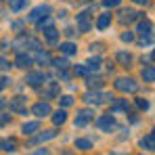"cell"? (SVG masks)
I'll return each instance as SVG.
<instances>
[{
	"mask_svg": "<svg viewBox=\"0 0 155 155\" xmlns=\"http://www.w3.org/2000/svg\"><path fill=\"white\" fill-rule=\"evenodd\" d=\"M90 120H92V111H90V109H82V111H78L76 126H78V128H84Z\"/></svg>",
	"mask_w": 155,
	"mask_h": 155,
	"instance_id": "cell-6",
	"label": "cell"
},
{
	"mask_svg": "<svg viewBox=\"0 0 155 155\" xmlns=\"http://www.w3.org/2000/svg\"><path fill=\"white\" fill-rule=\"evenodd\" d=\"M111 109H113V111H128L130 105H128V101H124V99H113V101H111Z\"/></svg>",
	"mask_w": 155,
	"mask_h": 155,
	"instance_id": "cell-13",
	"label": "cell"
},
{
	"mask_svg": "<svg viewBox=\"0 0 155 155\" xmlns=\"http://www.w3.org/2000/svg\"><path fill=\"white\" fill-rule=\"evenodd\" d=\"M115 61H117V63H122V65H130L132 57H130L128 52H117V54H115Z\"/></svg>",
	"mask_w": 155,
	"mask_h": 155,
	"instance_id": "cell-25",
	"label": "cell"
},
{
	"mask_svg": "<svg viewBox=\"0 0 155 155\" xmlns=\"http://www.w3.org/2000/svg\"><path fill=\"white\" fill-rule=\"evenodd\" d=\"M25 2L27 0H8V6H11V11L17 13V11H21V8L25 6Z\"/></svg>",
	"mask_w": 155,
	"mask_h": 155,
	"instance_id": "cell-26",
	"label": "cell"
},
{
	"mask_svg": "<svg viewBox=\"0 0 155 155\" xmlns=\"http://www.w3.org/2000/svg\"><path fill=\"white\" fill-rule=\"evenodd\" d=\"M11 122V115H4V113H0V126H6Z\"/></svg>",
	"mask_w": 155,
	"mask_h": 155,
	"instance_id": "cell-36",
	"label": "cell"
},
{
	"mask_svg": "<svg viewBox=\"0 0 155 155\" xmlns=\"http://www.w3.org/2000/svg\"><path fill=\"white\" fill-rule=\"evenodd\" d=\"M88 86H90V88H94V86H97V88H101V86H103V80H99V78H97V80H90V82H88Z\"/></svg>",
	"mask_w": 155,
	"mask_h": 155,
	"instance_id": "cell-35",
	"label": "cell"
},
{
	"mask_svg": "<svg viewBox=\"0 0 155 155\" xmlns=\"http://www.w3.org/2000/svg\"><path fill=\"white\" fill-rule=\"evenodd\" d=\"M76 149H80V151H88V149H92V143H90L88 138H78L76 140Z\"/></svg>",
	"mask_w": 155,
	"mask_h": 155,
	"instance_id": "cell-21",
	"label": "cell"
},
{
	"mask_svg": "<svg viewBox=\"0 0 155 155\" xmlns=\"http://www.w3.org/2000/svg\"><path fill=\"white\" fill-rule=\"evenodd\" d=\"M122 40H124V42H132V40H134V36H132L130 31H126V34H122Z\"/></svg>",
	"mask_w": 155,
	"mask_h": 155,
	"instance_id": "cell-37",
	"label": "cell"
},
{
	"mask_svg": "<svg viewBox=\"0 0 155 155\" xmlns=\"http://www.w3.org/2000/svg\"><path fill=\"white\" fill-rule=\"evenodd\" d=\"M52 65H54L57 69H61V71H63L69 63H67V59H52Z\"/></svg>",
	"mask_w": 155,
	"mask_h": 155,
	"instance_id": "cell-28",
	"label": "cell"
},
{
	"mask_svg": "<svg viewBox=\"0 0 155 155\" xmlns=\"http://www.w3.org/2000/svg\"><path fill=\"white\" fill-rule=\"evenodd\" d=\"M29 155H48V151L46 149H38V151H34V153H29Z\"/></svg>",
	"mask_w": 155,
	"mask_h": 155,
	"instance_id": "cell-40",
	"label": "cell"
},
{
	"mask_svg": "<svg viewBox=\"0 0 155 155\" xmlns=\"http://www.w3.org/2000/svg\"><path fill=\"white\" fill-rule=\"evenodd\" d=\"M48 25H52V19H51V17H44V19H40V21H38V29H40V31H42V29H46Z\"/></svg>",
	"mask_w": 155,
	"mask_h": 155,
	"instance_id": "cell-30",
	"label": "cell"
},
{
	"mask_svg": "<svg viewBox=\"0 0 155 155\" xmlns=\"http://www.w3.org/2000/svg\"><path fill=\"white\" fill-rule=\"evenodd\" d=\"M36 61H38V63H42V65H48V63H52L51 54H48L46 51H38V54H36Z\"/></svg>",
	"mask_w": 155,
	"mask_h": 155,
	"instance_id": "cell-19",
	"label": "cell"
},
{
	"mask_svg": "<svg viewBox=\"0 0 155 155\" xmlns=\"http://www.w3.org/2000/svg\"><path fill=\"white\" fill-rule=\"evenodd\" d=\"M88 2H90V0H88Z\"/></svg>",
	"mask_w": 155,
	"mask_h": 155,
	"instance_id": "cell-45",
	"label": "cell"
},
{
	"mask_svg": "<svg viewBox=\"0 0 155 155\" xmlns=\"http://www.w3.org/2000/svg\"><path fill=\"white\" fill-rule=\"evenodd\" d=\"M143 80L145 82H155V67H151V65L145 67L143 69Z\"/></svg>",
	"mask_w": 155,
	"mask_h": 155,
	"instance_id": "cell-22",
	"label": "cell"
},
{
	"mask_svg": "<svg viewBox=\"0 0 155 155\" xmlns=\"http://www.w3.org/2000/svg\"><path fill=\"white\" fill-rule=\"evenodd\" d=\"M59 101H61V107H69V105L74 103V97H69V94H65V97H61Z\"/></svg>",
	"mask_w": 155,
	"mask_h": 155,
	"instance_id": "cell-32",
	"label": "cell"
},
{
	"mask_svg": "<svg viewBox=\"0 0 155 155\" xmlns=\"http://www.w3.org/2000/svg\"><path fill=\"white\" fill-rule=\"evenodd\" d=\"M44 31V38H46V42H57V38H59V31L54 29L52 25H48L46 29H42Z\"/></svg>",
	"mask_w": 155,
	"mask_h": 155,
	"instance_id": "cell-14",
	"label": "cell"
},
{
	"mask_svg": "<svg viewBox=\"0 0 155 155\" xmlns=\"http://www.w3.org/2000/svg\"><path fill=\"white\" fill-rule=\"evenodd\" d=\"M59 51L63 52V54H67V57H71V54H76V52H78V46L74 44V42H61Z\"/></svg>",
	"mask_w": 155,
	"mask_h": 155,
	"instance_id": "cell-11",
	"label": "cell"
},
{
	"mask_svg": "<svg viewBox=\"0 0 155 155\" xmlns=\"http://www.w3.org/2000/svg\"><path fill=\"white\" fill-rule=\"evenodd\" d=\"M65 122H67V113H65L63 109H59V111L52 115V124H54V126H61V124H65Z\"/></svg>",
	"mask_w": 155,
	"mask_h": 155,
	"instance_id": "cell-16",
	"label": "cell"
},
{
	"mask_svg": "<svg viewBox=\"0 0 155 155\" xmlns=\"http://www.w3.org/2000/svg\"><path fill=\"white\" fill-rule=\"evenodd\" d=\"M15 65H17V67H21V69H25V67L31 65V59H29L27 54H23V52H19V54L15 57Z\"/></svg>",
	"mask_w": 155,
	"mask_h": 155,
	"instance_id": "cell-12",
	"label": "cell"
},
{
	"mask_svg": "<svg viewBox=\"0 0 155 155\" xmlns=\"http://www.w3.org/2000/svg\"><path fill=\"white\" fill-rule=\"evenodd\" d=\"M63 155H71V151H65V153H63Z\"/></svg>",
	"mask_w": 155,
	"mask_h": 155,
	"instance_id": "cell-43",
	"label": "cell"
},
{
	"mask_svg": "<svg viewBox=\"0 0 155 155\" xmlns=\"http://www.w3.org/2000/svg\"><path fill=\"white\" fill-rule=\"evenodd\" d=\"M109 23H111V15H109V13H103V15L99 17V21H97V27H99V29H107Z\"/></svg>",
	"mask_w": 155,
	"mask_h": 155,
	"instance_id": "cell-18",
	"label": "cell"
},
{
	"mask_svg": "<svg viewBox=\"0 0 155 155\" xmlns=\"http://www.w3.org/2000/svg\"><path fill=\"white\" fill-rule=\"evenodd\" d=\"M57 136V132L54 130H44L42 134H38L36 138H34V143H44V140H51V138H54Z\"/></svg>",
	"mask_w": 155,
	"mask_h": 155,
	"instance_id": "cell-15",
	"label": "cell"
},
{
	"mask_svg": "<svg viewBox=\"0 0 155 155\" xmlns=\"http://www.w3.org/2000/svg\"><path fill=\"white\" fill-rule=\"evenodd\" d=\"M8 82H11V80H8V78H2V80H0V90H2V88H4V86H8Z\"/></svg>",
	"mask_w": 155,
	"mask_h": 155,
	"instance_id": "cell-39",
	"label": "cell"
},
{
	"mask_svg": "<svg viewBox=\"0 0 155 155\" xmlns=\"http://www.w3.org/2000/svg\"><path fill=\"white\" fill-rule=\"evenodd\" d=\"M151 59H153V61H155V51H153V54H151Z\"/></svg>",
	"mask_w": 155,
	"mask_h": 155,
	"instance_id": "cell-44",
	"label": "cell"
},
{
	"mask_svg": "<svg viewBox=\"0 0 155 155\" xmlns=\"http://www.w3.org/2000/svg\"><path fill=\"white\" fill-rule=\"evenodd\" d=\"M25 97H15V99H11V111H15V113H25Z\"/></svg>",
	"mask_w": 155,
	"mask_h": 155,
	"instance_id": "cell-8",
	"label": "cell"
},
{
	"mask_svg": "<svg viewBox=\"0 0 155 155\" xmlns=\"http://www.w3.org/2000/svg\"><path fill=\"white\" fill-rule=\"evenodd\" d=\"M6 105H8V101H6V99H0V109H4Z\"/></svg>",
	"mask_w": 155,
	"mask_h": 155,
	"instance_id": "cell-41",
	"label": "cell"
},
{
	"mask_svg": "<svg viewBox=\"0 0 155 155\" xmlns=\"http://www.w3.org/2000/svg\"><path fill=\"white\" fill-rule=\"evenodd\" d=\"M140 147L143 149H149V151H155V130L151 134H147L145 138H140Z\"/></svg>",
	"mask_w": 155,
	"mask_h": 155,
	"instance_id": "cell-10",
	"label": "cell"
},
{
	"mask_svg": "<svg viewBox=\"0 0 155 155\" xmlns=\"http://www.w3.org/2000/svg\"><path fill=\"white\" fill-rule=\"evenodd\" d=\"M51 105L48 103H36L34 107H31V113L34 115H38V117H44V115H51Z\"/></svg>",
	"mask_w": 155,
	"mask_h": 155,
	"instance_id": "cell-7",
	"label": "cell"
},
{
	"mask_svg": "<svg viewBox=\"0 0 155 155\" xmlns=\"http://www.w3.org/2000/svg\"><path fill=\"white\" fill-rule=\"evenodd\" d=\"M90 13H80L78 15V27L82 29V31H88L90 29Z\"/></svg>",
	"mask_w": 155,
	"mask_h": 155,
	"instance_id": "cell-9",
	"label": "cell"
},
{
	"mask_svg": "<svg viewBox=\"0 0 155 155\" xmlns=\"http://www.w3.org/2000/svg\"><path fill=\"white\" fill-rule=\"evenodd\" d=\"M84 101L88 105H101L105 101H113L111 94H103V92H86L84 94Z\"/></svg>",
	"mask_w": 155,
	"mask_h": 155,
	"instance_id": "cell-3",
	"label": "cell"
},
{
	"mask_svg": "<svg viewBox=\"0 0 155 155\" xmlns=\"http://www.w3.org/2000/svg\"><path fill=\"white\" fill-rule=\"evenodd\" d=\"M25 82L29 86H40L42 82H46V74L44 71H31V74H27Z\"/></svg>",
	"mask_w": 155,
	"mask_h": 155,
	"instance_id": "cell-5",
	"label": "cell"
},
{
	"mask_svg": "<svg viewBox=\"0 0 155 155\" xmlns=\"http://www.w3.org/2000/svg\"><path fill=\"white\" fill-rule=\"evenodd\" d=\"M51 15V6L48 4H40V6H36V8H31V13L27 15V19L29 21H40V19H44V17H48Z\"/></svg>",
	"mask_w": 155,
	"mask_h": 155,
	"instance_id": "cell-2",
	"label": "cell"
},
{
	"mask_svg": "<svg viewBox=\"0 0 155 155\" xmlns=\"http://www.w3.org/2000/svg\"><path fill=\"white\" fill-rule=\"evenodd\" d=\"M57 94H59V84H57V82H52L51 86H48V90H46V97L52 99V97H57Z\"/></svg>",
	"mask_w": 155,
	"mask_h": 155,
	"instance_id": "cell-27",
	"label": "cell"
},
{
	"mask_svg": "<svg viewBox=\"0 0 155 155\" xmlns=\"http://www.w3.org/2000/svg\"><path fill=\"white\" fill-rule=\"evenodd\" d=\"M136 107L143 109V111H147V109H149V101H147V99H136Z\"/></svg>",
	"mask_w": 155,
	"mask_h": 155,
	"instance_id": "cell-33",
	"label": "cell"
},
{
	"mask_svg": "<svg viewBox=\"0 0 155 155\" xmlns=\"http://www.w3.org/2000/svg\"><path fill=\"white\" fill-rule=\"evenodd\" d=\"M99 65H101V59H90V61L86 63L88 71H97V69H99Z\"/></svg>",
	"mask_w": 155,
	"mask_h": 155,
	"instance_id": "cell-29",
	"label": "cell"
},
{
	"mask_svg": "<svg viewBox=\"0 0 155 155\" xmlns=\"http://www.w3.org/2000/svg\"><path fill=\"white\" fill-rule=\"evenodd\" d=\"M103 6L105 8H115V6H120V0H103Z\"/></svg>",
	"mask_w": 155,
	"mask_h": 155,
	"instance_id": "cell-34",
	"label": "cell"
},
{
	"mask_svg": "<svg viewBox=\"0 0 155 155\" xmlns=\"http://www.w3.org/2000/svg\"><path fill=\"white\" fill-rule=\"evenodd\" d=\"M120 15H122L120 19H122L124 23H126V21L130 23V21H134V19H140V15H138V13H134V11H122Z\"/></svg>",
	"mask_w": 155,
	"mask_h": 155,
	"instance_id": "cell-17",
	"label": "cell"
},
{
	"mask_svg": "<svg viewBox=\"0 0 155 155\" xmlns=\"http://www.w3.org/2000/svg\"><path fill=\"white\" fill-rule=\"evenodd\" d=\"M134 2H136V4H147L149 0H134Z\"/></svg>",
	"mask_w": 155,
	"mask_h": 155,
	"instance_id": "cell-42",
	"label": "cell"
},
{
	"mask_svg": "<svg viewBox=\"0 0 155 155\" xmlns=\"http://www.w3.org/2000/svg\"><path fill=\"white\" fill-rule=\"evenodd\" d=\"M38 128H40L38 122H27L23 124V134H34V132H38Z\"/></svg>",
	"mask_w": 155,
	"mask_h": 155,
	"instance_id": "cell-24",
	"label": "cell"
},
{
	"mask_svg": "<svg viewBox=\"0 0 155 155\" xmlns=\"http://www.w3.org/2000/svg\"><path fill=\"white\" fill-rule=\"evenodd\" d=\"M136 29H138V34H143V36H147V34H151V21H138V25H136Z\"/></svg>",
	"mask_w": 155,
	"mask_h": 155,
	"instance_id": "cell-20",
	"label": "cell"
},
{
	"mask_svg": "<svg viewBox=\"0 0 155 155\" xmlns=\"http://www.w3.org/2000/svg\"><path fill=\"white\" fill-rule=\"evenodd\" d=\"M6 67H8V61H6L4 57H0V71H4Z\"/></svg>",
	"mask_w": 155,
	"mask_h": 155,
	"instance_id": "cell-38",
	"label": "cell"
},
{
	"mask_svg": "<svg viewBox=\"0 0 155 155\" xmlns=\"http://www.w3.org/2000/svg\"><path fill=\"white\" fill-rule=\"evenodd\" d=\"M74 71H76V76H88V67H84V65H76Z\"/></svg>",
	"mask_w": 155,
	"mask_h": 155,
	"instance_id": "cell-31",
	"label": "cell"
},
{
	"mask_svg": "<svg viewBox=\"0 0 155 155\" xmlns=\"http://www.w3.org/2000/svg\"><path fill=\"white\" fill-rule=\"evenodd\" d=\"M115 88H117L120 92H136L138 84H136L132 78H117V80H115Z\"/></svg>",
	"mask_w": 155,
	"mask_h": 155,
	"instance_id": "cell-1",
	"label": "cell"
},
{
	"mask_svg": "<svg viewBox=\"0 0 155 155\" xmlns=\"http://www.w3.org/2000/svg\"><path fill=\"white\" fill-rule=\"evenodd\" d=\"M0 147H2L4 151H15V149H17V143H15L13 138H4V140H0Z\"/></svg>",
	"mask_w": 155,
	"mask_h": 155,
	"instance_id": "cell-23",
	"label": "cell"
},
{
	"mask_svg": "<svg viewBox=\"0 0 155 155\" xmlns=\"http://www.w3.org/2000/svg\"><path fill=\"white\" fill-rule=\"evenodd\" d=\"M94 124H97L101 130H107V132H111V130L115 128V122H113L111 113H109V115H101V117H97V122H94Z\"/></svg>",
	"mask_w": 155,
	"mask_h": 155,
	"instance_id": "cell-4",
	"label": "cell"
}]
</instances>
